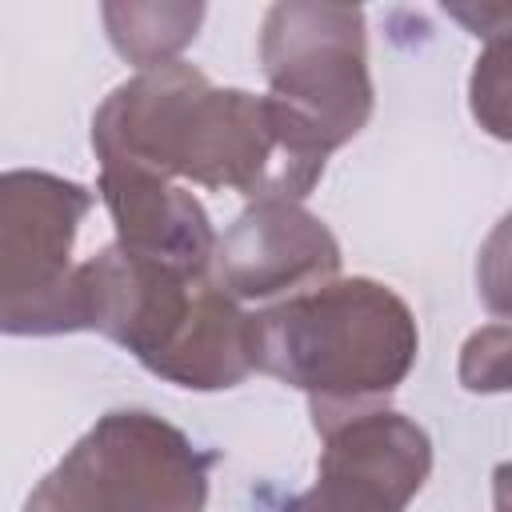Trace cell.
<instances>
[{
	"label": "cell",
	"mask_w": 512,
	"mask_h": 512,
	"mask_svg": "<svg viewBox=\"0 0 512 512\" xmlns=\"http://www.w3.org/2000/svg\"><path fill=\"white\" fill-rule=\"evenodd\" d=\"M100 164L228 188L248 200H304L332 156L276 96L216 88L192 64H160L116 84L92 116Z\"/></svg>",
	"instance_id": "1"
},
{
	"label": "cell",
	"mask_w": 512,
	"mask_h": 512,
	"mask_svg": "<svg viewBox=\"0 0 512 512\" xmlns=\"http://www.w3.org/2000/svg\"><path fill=\"white\" fill-rule=\"evenodd\" d=\"M252 364L312 404L316 432L376 412L412 372L420 328L400 292L348 276L248 312Z\"/></svg>",
	"instance_id": "2"
},
{
	"label": "cell",
	"mask_w": 512,
	"mask_h": 512,
	"mask_svg": "<svg viewBox=\"0 0 512 512\" xmlns=\"http://www.w3.org/2000/svg\"><path fill=\"white\" fill-rule=\"evenodd\" d=\"M80 288L88 328L176 388L220 392L256 372L248 312L212 268L152 260L112 240L80 260Z\"/></svg>",
	"instance_id": "3"
},
{
	"label": "cell",
	"mask_w": 512,
	"mask_h": 512,
	"mask_svg": "<svg viewBox=\"0 0 512 512\" xmlns=\"http://www.w3.org/2000/svg\"><path fill=\"white\" fill-rule=\"evenodd\" d=\"M212 460L168 420L100 416L28 492L24 512H204Z\"/></svg>",
	"instance_id": "4"
},
{
	"label": "cell",
	"mask_w": 512,
	"mask_h": 512,
	"mask_svg": "<svg viewBox=\"0 0 512 512\" xmlns=\"http://www.w3.org/2000/svg\"><path fill=\"white\" fill-rule=\"evenodd\" d=\"M92 212L80 180L0 172V336L88 332L76 236Z\"/></svg>",
	"instance_id": "5"
},
{
	"label": "cell",
	"mask_w": 512,
	"mask_h": 512,
	"mask_svg": "<svg viewBox=\"0 0 512 512\" xmlns=\"http://www.w3.org/2000/svg\"><path fill=\"white\" fill-rule=\"evenodd\" d=\"M260 64L268 96L288 104L328 152L344 148L372 116L364 12L348 4L288 0L260 24Z\"/></svg>",
	"instance_id": "6"
},
{
	"label": "cell",
	"mask_w": 512,
	"mask_h": 512,
	"mask_svg": "<svg viewBox=\"0 0 512 512\" xmlns=\"http://www.w3.org/2000/svg\"><path fill=\"white\" fill-rule=\"evenodd\" d=\"M320 436L316 484L284 512H404L432 472L428 432L392 408L352 416Z\"/></svg>",
	"instance_id": "7"
},
{
	"label": "cell",
	"mask_w": 512,
	"mask_h": 512,
	"mask_svg": "<svg viewBox=\"0 0 512 512\" xmlns=\"http://www.w3.org/2000/svg\"><path fill=\"white\" fill-rule=\"evenodd\" d=\"M212 272L232 300H284L336 280L340 244L320 216L296 200H252L216 236Z\"/></svg>",
	"instance_id": "8"
},
{
	"label": "cell",
	"mask_w": 512,
	"mask_h": 512,
	"mask_svg": "<svg viewBox=\"0 0 512 512\" xmlns=\"http://www.w3.org/2000/svg\"><path fill=\"white\" fill-rule=\"evenodd\" d=\"M100 200L116 224L120 248L168 264L212 268L216 232L188 188L132 164H100Z\"/></svg>",
	"instance_id": "9"
},
{
	"label": "cell",
	"mask_w": 512,
	"mask_h": 512,
	"mask_svg": "<svg viewBox=\"0 0 512 512\" xmlns=\"http://www.w3.org/2000/svg\"><path fill=\"white\" fill-rule=\"evenodd\" d=\"M100 12L112 48L140 72L172 64L204 20V4H104Z\"/></svg>",
	"instance_id": "10"
},
{
	"label": "cell",
	"mask_w": 512,
	"mask_h": 512,
	"mask_svg": "<svg viewBox=\"0 0 512 512\" xmlns=\"http://www.w3.org/2000/svg\"><path fill=\"white\" fill-rule=\"evenodd\" d=\"M472 112L496 136L508 140V40L496 36L472 72Z\"/></svg>",
	"instance_id": "11"
},
{
	"label": "cell",
	"mask_w": 512,
	"mask_h": 512,
	"mask_svg": "<svg viewBox=\"0 0 512 512\" xmlns=\"http://www.w3.org/2000/svg\"><path fill=\"white\" fill-rule=\"evenodd\" d=\"M460 380L472 392H500L508 388V328L492 324L476 336H468L460 356Z\"/></svg>",
	"instance_id": "12"
}]
</instances>
